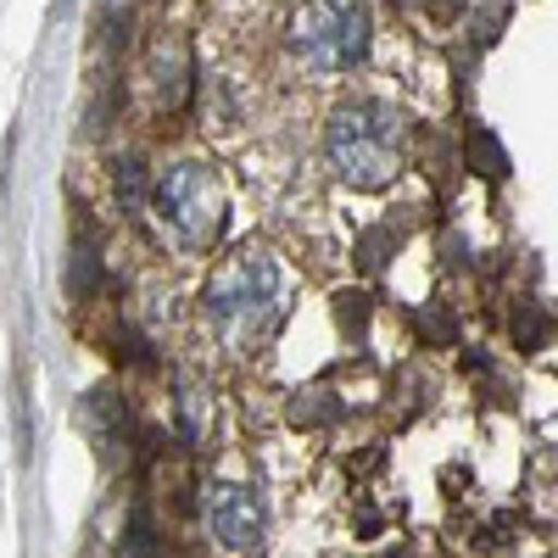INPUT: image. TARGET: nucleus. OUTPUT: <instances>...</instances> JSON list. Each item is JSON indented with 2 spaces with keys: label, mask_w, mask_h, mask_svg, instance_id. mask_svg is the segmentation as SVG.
I'll return each mask as SVG.
<instances>
[{
  "label": "nucleus",
  "mask_w": 558,
  "mask_h": 558,
  "mask_svg": "<svg viewBox=\"0 0 558 558\" xmlns=\"http://www.w3.org/2000/svg\"><path fill=\"white\" fill-rule=\"evenodd\" d=\"M324 151H330V168L347 184L380 191L408 162V123L386 101H347L336 107L330 129H324Z\"/></svg>",
  "instance_id": "obj_1"
},
{
  "label": "nucleus",
  "mask_w": 558,
  "mask_h": 558,
  "mask_svg": "<svg viewBox=\"0 0 558 558\" xmlns=\"http://www.w3.org/2000/svg\"><path fill=\"white\" fill-rule=\"evenodd\" d=\"M279 296H286V274H279V263L268 252H241V257H229L213 279H207V324L223 336V341H257L274 313H279Z\"/></svg>",
  "instance_id": "obj_2"
},
{
  "label": "nucleus",
  "mask_w": 558,
  "mask_h": 558,
  "mask_svg": "<svg viewBox=\"0 0 558 558\" xmlns=\"http://www.w3.org/2000/svg\"><path fill=\"white\" fill-rule=\"evenodd\" d=\"M291 51L313 73H347L368 51V7L363 0H307L291 23Z\"/></svg>",
  "instance_id": "obj_3"
},
{
  "label": "nucleus",
  "mask_w": 558,
  "mask_h": 558,
  "mask_svg": "<svg viewBox=\"0 0 558 558\" xmlns=\"http://www.w3.org/2000/svg\"><path fill=\"white\" fill-rule=\"evenodd\" d=\"M151 202H157L162 229H168L179 246H191V252L207 246L218 235V223H223V191H218L213 168H202V162H173L157 179Z\"/></svg>",
  "instance_id": "obj_4"
},
{
  "label": "nucleus",
  "mask_w": 558,
  "mask_h": 558,
  "mask_svg": "<svg viewBox=\"0 0 558 558\" xmlns=\"http://www.w3.org/2000/svg\"><path fill=\"white\" fill-rule=\"evenodd\" d=\"M202 520H207L218 547L252 553L263 542V531H268V502H263V492L252 481H207Z\"/></svg>",
  "instance_id": "obj_5"
},
{
  "label": "nucleus",
  "mask_w": 558,
  "mask_h": 558,
  "mask_svg": "<svg viewBox=\"0 0 558 558\" xmlns=\"http://www.w3.org/2000/svg\"><path fill=\"white\" fill-rule=\"evenodd\" d=\"M78 430L89 436V447H96L107 463H118V458L129 452V430H134L129 402H123L112 386H96V391L78 402Z\"/></svg>",
  "instance_id": "obj_6"
},
{
  "label": "nucleus",
  "mask_w": 558,
  "mask_h": 558,
  "mask_svg": "<svg viewBox=\"0 0 558 558\" xmlns=\"http://www.w3.org/2000/svg\"><path fill=\"white\" fill-rule=\"evenodd\" d=\"M184 89H191V57H184L179 39H162L151 51V96L157 107H179Z\"/></svg>",
  "instance_id": "obj_7"
},
{
  "label": "nucleus",
  "mask_w": 558,
  "mask_h": 558,
  "mask_svg": "<svg viewBox=\"0 0 558 558\" xmlns=\"http://www.w3.org/2000/svg\"><path fill=\"white\" fill-rule=\"evenodd\" d=\"M123 558H162V547H157V531H151V520L146 514H134L129 525H123V547H118Z\"/></svg>",
  "instance_id": "obj_8"
},
{
  "label": "nucleus",
  "mask_w": 558,
  "mask_h": 558,
  "mask_svg": "<svg viewBox=\"0 0 558 558\" xmlns=\"http://www.w3.org/2000/svg\"><path fill=\"white\" fill-rule=\"evenodd\" d=\"M68 286H73V296H89V291H96V246H73Z\"/></svg>",
  "instance_id": "obj_9"
},
{
  "label": "nucleus",
  "mask_w": 558,
  "mask_h": 558,
  "mask_svg": "<svg viewBox=\"0 0 558 558\" xmlns=\"http://www.w3.org/2000/svg\"><path fill=\"white\" fill-rule=\"evenodd\" d=\"M118 196H123L129 207H140V162H123V173H118Z\"/></svg>",
  "instance_id": "obj_10"
}]
</instances>
